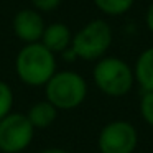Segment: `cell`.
<instances>
[{
    "instance_id": "4fadbf2b",
    "label": "cell",
    "mask_w": 153,
    "mask_h": 153,
    "mask_svg": "<svg viewBox=\"0 0 153 153\" xmlns=\"http://www.w3.org/2000/svg\"><path fill=\"white\" fill-rule=\"evenodd\" d=\"M140 115L143 122L153 127V91H145L140 97Z\"/></svg>"
},
{
    "instance_id": "8992f818",
    "label": "cell",
    "mask_w": 153,
    "mask_h": 153,
    "mask_svg": "<svg viewBox=\"0 0 153 153\" xmlns=\"http://www.w3.org/2000/svg\"><path fill=\"white\" fill-rule=\"evenodd\" d=\"M35 128L27 114L12 112L0 120V152L22 153L31 145Z\"/></svg>"
},
{
    "instance_id": "8fae6325",
    "label": "cell",
    "mask_w": 153,
    "mask_h": 153,
    "mask_svg": "<svg viewBox=\"0 0 153 153\" xmlns=\"http://www.w3.org/2000/svg\"><path fill=\"white\" fill-rule=\"evenodd\" d=\"M94 5L107 17H120L133 7L135 0H92Z\"/></svg>"
},
{
    "instance_id": "52a82bcc",
    "label": "cell",
    "mask_w": 153,
    "mask_h": 153,
    "mask_svg": "<svg viewBox=\"0 0 153 153\" xmlns=\"http://www.w3.org/2000/svg\"><path fill=\"white\" fill-rule=\"evenodd\" d=\"M12 28H13L15 36L25 45L30 43H38L41 41L43 31L46 28L43 15L35 8H22L17 12L12 22Z\"/></svg>"
},
{
    "instance_id": "7c38bea8",
    "label": "cell",
    "mask_w": 153,
    "mask_h": 153,
    "mask_svg": "<svg viewBox=\"0 0 153 153\" xmlns=\"http://www.w3.org/2000/svg\"><path fill=\"white\" fill-rule=\"evenodd\" d=\"M13 102L15 96L10 84L5 81H0V120L13 112Z\"/></svg>"
},
{
    "instance_id": "30bf717a",
    "label": "cell",
    "mask_w": 153,
    "mask_h": 153,
    "mask_svg": "<svg viewBox=\"0 0 153 153\" xmlns=\"http://www.w3.org/2000/svg\"><path fill=\"white\" fill-rule=\"evenodd\" d=\"M58 112H59V110H58L51 102H48V100L45 99V100H40V102H35L33 105L28 109L27 117L31 122V125H33L35 130H45L56 122Z\"/></svg>"
},
{
    "instance_id": "3957f363",
    "label": "cell",
    "mask_w": 153,
    "mask_h": 153,
    "mask_svg": "<svg viewBox=\"0 0 153 153\" xmlns=\"http://www.w3.org/2000/svg\"><path fill=\"white\" fill-rule=\"evenodd\" d=\"M87 82L76 71H56L45 86L46 100L58 110L77 109L87 97Z\"/></svg>"
},
{
    "instance_id": "9a60e30c",
    "label": "cell",
    "mask_w": 153,
    "mask_h": 153,
    "mask_svg": "<svg viewBox=\"0 0 153 153\" xmlns=\"http://www.w3.org/2000/svg\"><path fill=\"white\" fill-rule=\"evenodd\" d=\"M145 25H146L150 33H153V0L150 2L148 8L145 12Z\"/></svg>"
},
{
    "instance_id": "e0dca14e",
    "label": "cell",
    "mask_w": 153,
    "mask_h": 153,
    "mask_svg": "<svg viewBox=\"0 0 153 153\" xmlns=\"http://www.w3.org/2000/svg\"><path fill=\"white\" fill-rule=\"evenodd\" d=\"M40 153H69V152H68V150H64V148H59V146H50V148L41 150Z\"/></svg>"
},
{
    "instance_id": "ba28073f",
    "label": "cell",
    "mask_w": 153,
    "mask_h": 153,
    "mask_svg": "<svg viewBox=\"0 0 153 153\" xmlns=\"http://www.w3.org/2000/svg\"><path fill=\"white\" fill-rule=\"evenodd\" d=\"M43 46H46L51 53L58 54L66 51L73 43V31L69 30L66 23L63 22H54V23L46 25L43 31V36L40 41Z\"/></svg>"
},
{
    "instance_id": "6da1fadb",
    "label": "cell",
    "mask_w": 153,
    "mask_h": 153,
    "mask_svg": "<svg viewBox=\"0 0 153 153\" xmlns=\"http://www.w3.org/2000/svg\"><path fill=\"white\" fill-rule=\"evenodd\" d=\"M56 54L38 43L25 45L15 58V73L18 79L30 87H41L56 73Z\"/></svg>"
},
{
    "instance_id": "5bb4252c",
    "label": "cell",
    "mask_w": 153,
    "mask_h": 153,
    "mask_svg": "<svg viewBox=\"0 0 153 153\" xmlns=\"http://www.w3.org/2000/svg\"><path fill=\"white\" fill-rule=\"evenodd\" d=\"M63 0H31L33 8L38 10L40 13H48V12H54L61 5Z\"/></svg>"
},
{
    "instance_id": "5b68a950",
    "label": "cell",
    "mask_w": 153,
    "mask_h": 153,
    "mask_svg": "<svg viewBox=\"0 0 153 153\" xmlns=\"http://www.w3.org/2000/svg\"><path fill=\"white\" fill-rule=\"evenodd\" d=\"M138 146V132L128 120H110L100 128L97 148L100 153H133Z\"/></svg>"
},
{
    "instance_id": "9c48e42d",
    "label": "cell",
    "mask_w": 153,
    "mask_h": 153,
    "mask_svg": "<svg viewBox=\"0 0 153 153\" xmlns=\"http://www.w3.org/2000/svg\"><path fill=\"white\" fill-rule=\"evenodd\" d=\"M135 84L142 87V91H153V46H148L137 56L133 64Z\"/></svg>"
},
{
    "instance_id": "2e32d148",
    "label": "cell",
    "mask_w": 153,
    "mask_h": 153,
    "mask_svg": "<svg viewBox=\"0 0 153 153\" xmlns=\"http://www.w3.org/2000/svg\"><path fill=\"white\" fill-rule=\"evenodd\" d=\"M61 56H63V59L64 61H68V63H73V61H76L77 59V56H76V53H74V50L73 48H68L66 51H63V53H61Z\"/></svg>"
},
{
    "instance_id": "7a4b0ae2",
    "label": "cell",
    "mask_w": 153,
    "mask_h": 153,
    "mask_svg": "<svg viewBox=\"0 0 153 153\" xmlns=\"http://www.w3.org/2000/svg\"><path fill=\"white\" fill-rule=\"evenodd\" d=\"M96 87L109 97H123L135 86L133 66L117 56H104L92 69Z\"/></svg>"
},
{
    "instance_id": "277c9868",
    "label": "cell",
    "mask_w": 153,
    "mask_h": 153,
    "mask_svg": "<svg viewBox=\"0 0 153 153\" xmlns=\"http://www.w3.org/2000/svg\"><path fill=\"white\" fill-rule=\"evenodd\" d=\"M114 41V31L110 25L102 18L91 20L81 30L73 35L71 48L74 50L77 59L82 61H99L107 56Z\"/></svg>"
}]
</instances>
